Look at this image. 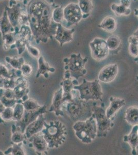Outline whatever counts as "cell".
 <instances>
[{"label": "cell", "instance_id": "46", "mask_svg": "<svg viewBox=\"0 0 138 155\" xmlns=\"http://www.w3.org/2000/svg\"><path fill=\"white\" fill-rule=\"evenodd\" d=\"M5 108V107L3 104V103L1 102V101H0V115L3 113V112Z\"/></svg>", "mask_w": 138, "mask_h": 155}, {"label": "cell", "instance_id": "16", "mask_svg": "<svg viewBox=\"0 0 138 155\" xmlns=\"http://www.w3.org/2000/svg\"><path fill=\"white\" fill-rule=\"evenodd\" d=\"M63 90L61 87L55 92L53 97L52 103L48 111L49 112H54L56 116H63L65 115V112L63 110Z\"/></svg>", "mask_w": 138, "mask_h": 155}, {"label": "cell", "instance_id": "7", "mask_svg": "<svg viewBox=\"0 0 138 155\" xmlns=\"http://www.w3.org/2000/svg\"><path fill=\"white\" fill-rule=\"evenodd\" d=\"M93 109L94 112L93 113L92 116L96 120L98 128L97 137H105L114 126L113 119L109 118L107 116L104 104L101 106H97L95 103L93 106Z\"/></svg>", "mask_w": 138, "mask_h": 155}, {"label": "cell", "instance_id": "13", "mask_svg": "<svg viewBox=\"0 0 138 155\" xmlns=\"http://www.w3.org/2000/svg\"><path fill=\"white\" fill-rule=\"evenodd\" d=\"M118 72L119 69L117 64H114L105 66L100 71L98 80L103 83H110L114 80Z\"/></svg>", "mask_w": 138, "mask_h": 155}, {"label": "cell", "instance_id": "27", "mask_svg": "<svg viewBox=\"0 0 138 155\" xmlns=\"http://www.w3.org/2000/svg\"><path fill=\"white\" fill-rule=\"evenodd\" d=\"M83 15V19L88 17L93 8L92 0H79L78 3Z\"/></svg>", "mask_w": 138, "mask_h": 155}, {"label": "cell", "instance_id": "30", "mask_svg": "<svg viewBox=\"0 0 138 155\" xmlns=\"http://www.w3.org/2000/svg\"><path fill=\"white\" fill-rule=\"evenodd\" d=\"M11 132L12 134L11 136V141L13 143H20L23 142L26 144L25 142V136L24 133L21 132V131L16 129L15 125L13 124L11 128Z\"/></svg>", "mask_w": 138, "mask_h": 155}, {"label": "cell", "instance_id": "55", "mask_svg": "<svg viewBox=\"0 0 138 155\" xmlns=\"http://www.w3.org/2000/svg\"><path fill=\"white\" fill-rule=\"evenodd\" d=\"M2 36V33H1V30H0V36Z\"/></svg>", "mask_w": 138, "mask_h": 155}, {"label": "cell", "instance_id": "40", "mask_svg": "<svg viewBox=\"0 0 138 155\" xmlns=\"http://www.w3.org/2000/svg\"><path fill=\"white\" fill-rule=\"evenodd\" d=\"M16 86V79L14 78H5L4 80V88L5 89L11 88L14 89Z\"/></svg>", "mask_w": 138, "mask_h": 155}, {"label": "cell", "instance_id": "35", "mask_svg": "<svg viewBox=\"0 0 138 155\" xmlns=\"http://www.w3.org/2000/svg\"><path fill=\"white\" fill-rule=\"evenodd\" d=\"M14 116L12 120L15 122L19 121L22 118L23 115L24 114V107L22 103H17L14 107Z\"/></svg>", "mask_w": 138, "mask_h": 155}, {"label": "cell", "instance_id": "17", "mask_svg": "<svg viewBox=\"0 0 138 155\" xmlns=\"http://www.w3.org/2000/svg\"><path fill=\"white\" fill-rule=\"evenodd\" d=\"M43 114L40 115L36 120L26 127L24 132L26 139H30L35 134L41 132L44 127V123L46 122V118L43 116Z\"/></svg>", "mask_w": 138, "mask_h": 155}, {"label": "cell", "instance_id": "31", "mask_svg": "<svg viewBox=\"0 0 138 155\" xmlns=\"http://www.w3.org/2000/svg\"><path fill=\"white\" fill-rule=\"evenodd\" d=\"M52 18L53 21L57 24H63L64 19L63 8L62 6L57 5L53 10Z\"/></svg>", "mask_w": 138, "mask_h": 155}, {"label": "cell", "instance_id": "21", "mask_svg": "<svg viewBox=\"0 0 138 155\" xmlns=\"http://www.w3.org/2000/svg\"><path fill=\"white\" fill-rule=\"evenodd\" d=\"M138 125L133 126V129L128 135L124 136L123 140L125 142L128 143L131 148L132 155L137 154L136 147L138 144Z\"/></svg>", "mask_w": 138, "mask_h": 155}, {"label": "cell", "instance_id": "43", "mask_svg": "<svg viewBox=\"0 0 138 155\" xmlns=\"http://www.w3.org/2000/svg\"><path fill=\"white\" fill-rule=\"evenodd\" d=\"M3 96L8 99H16L14 91L11 88L5 89Z\"/></svg>", "mask_w": 138, "mask_h": 155}, {"label": "cell", "instance_id": "6", "mask_svg": "<svg viewBox=\"0 0 138 155\" xmlns=\"http://www.w3.org/2000/svg\"><path fill=\"white\" fill-rule=\"evenodd\" d=\"M74 88L79 91L80 98L85 101H102L103 93L98 80L88 81L83 80L81 84L75 85Z\"/></svg>", "mask_w": 138, "mask_h": 155}, {"label": "cell", "instance_id": "5", "mask_svg": "<svg viewBox=\"0 0 138 155\" xmlns=\"http://www.w3.org/2000/svg\"><path fill=\"white\" fill-rule=\"evenodd\" d=\"M75 136L85 144L92 143L97 137L96 120L92 116L86 120L77 121L73 126Z\"/></svg>", "mask_w": 138, "mask_h": 155}, {"label": "cell", "instance_id": "39", "mask_svg": "<svg viewBox=\"0 0 138 155\" xmlns=\"http://www.w3.org/2000/svg\"><path fill=\"white\" fill-rule=\"evenodd\" d=\"M0 101L6 107H13L17 104V100L16 99L7 98L4 96H3Z\"/></svg>", "mask_w": 138, "mask_h": 155}, {"label": "cell", "instance_id": "47", "mask_svg": "<svg viewBox=\"0 0 138 155\" xmlns=\"http://www.w3.org/2000/svg\"><path fill=\"white\" fill-rule=\"evenodd\" d=\"M0 1H3V0H0ZM16 1L17 0H9V6H11L13 4H16ZM19 1H26L27 0H17Z\"/></svg>", "mask_w": 138, "mask_h": 155}, {"label": "cell", "instance_id": "3", "mask_svg": "<svg viewBox=\"0 0 138 155\" xmlns=\"http://www.w3.org/2000/svg\"><path fill=\"white\" fill-rule=\"evenodd\" d=\"M47 142L49 148H59L65 143L67 137V130L64 124L59 120L44 123V127L41 131Z\"/></svg>", "mask_w": 138, "mask_h": 155}, {"label": "cell", "instance_id": "52", "mask_svg": "<svg viewBox=\"0 0 138 155\" xmlns=\"http://www.w3.org/2000/svg\"><path fill=\"white\" fill-rule=\"evenodd\" d=\"M134 60H135V62H136L138 64V55L136 58H135Z\"/></svg>", "mask_w": 138, "mask_h": 155}, {"label": "cell", "instance_id": "45", "mask_svg": "<svg viewBox=\"0 0 138 155\" xmlns=\"http://www.w3.org/2000/svg\"><path fill=\"white\" fill-rule=\"evenodd\" d=\"M5 78L1 76L0 74V88H3L4 87V80Z\"/></svg>", "mask_w": 138, "mask_h": 155}, {"label": "cell", "instance_id": "34", "mask_svg": "<svg viewBox=\"0 0 138 155\" xmlns=\"http://www.w3.org/2000/svg\"><path fill=\"white\" fill-rule=\"evenodd\" d=\"M128 51L130 55L134 58L138 55V41L135 36H130L128 39Z\"/></svg>", "mask_w": 138, "mask_h": 155}, {"label": "cell", "instance_id": "57", "mask_svg": "<svg viewBox=\"0 0 138 155\" xmlns=\"http://www.w3.org/2000/svg\"><path fill=\"white\" fill-rule=\"evenodd\" d=\"M133 1H136V0H133Z\"/></svg>", "mask_w": 138, "mask_h": 155}, {"label": "cell", "instance_id": "25", "mask_svg": "<svg viewBox=\"0 0 138 155\" xmlns=\"http://www.w3.org/2000/svg\"><path fill=\"white\" fill-rule=\"evenodd\" d=\"M0 30L2 35L5 34L14 32V28L13 27L7 16V12L5 9L2 17L0 18Z\"/></svg>", "mask_w": 138, "mask_h": 155}, {"label": "cell", "instance_id": "15", "mask_svg": "<svg viewBox=\"0 0 138 155\" xmlns=\"http://www.w3.org/2000/svg\"><path fill=\"white\" fill-rule=\"evenodd\" d=\"M28 140L30 142V145H32L30 147H33L38 155L47 154L49 146L41 132L35 134Z\"/></svg>", "mask_w": 138, "mask_h": 155}, {"label": "cell", "instance_id": "2", "mask_svg": "<svg viewBox=\"0 0 138 155\" xmlns=\"http://www.w3.org/2000/svg\"><path fill=\"white\" fill-rule=\"evenodd\" d=\"M72 94L73 100L63 106V111L66 112L70 118L76 122L86 120L92 116V111L89 103L80 98L79 91L73 88Z\"/></svg>", "mask_w": 138, "mask_h": 155}, {"label": "cell", "instance_id": "24", "mask_svg": "<svg viewBox=\"0 0 138 155\" xmlns=\"http://www.w3.org/2000/svg\"><path fill=\"white\" fill-rule=\"evenodd\" d=\"M125 120L130 125H138V106H131L126 110Z\"/></svg>", "mask_w": 138, "mask_h": 155}, {"label": "cell", "instance_id": "22", "mask_svg": "<svg viewBox=\"0 0 138 155\" xmlns=\"http://www.w3.org/2000/svg\"><path fill=\"white\" fill-rule=\"evenodd\" d=\"M38 70L37 71L36 78H38L41 75H43L45 78L47 79L49 77V72L53 73L55 71V68L51 67L49 63L46 62L43 57L40 56L38 60Z\"/></svg>", "mask_w": 138, "mask_h": 155}, {"label": "cell", "instance_id": "53", "mask_svg": "<svg viewBox=\"0 0 138 155\" xmlns=\"http://www.w3.org/2000/svg\"><path fill=\"white\" fill-rule=\"evenodd\" d=\"M4 155V152H2L1 150H0V155Z\"/></svg>", "mask_w": 138, "mask_h": 155}, {"label": "cell", "instance_id": "33", "mask_svg": "<svg viewBox=\"0 0 138 155\" xmlns=\"http://www.w3.org/2000/svg\"><path fill=\"white\" fill-rule=\"evenodd\" d=\"M5 60L12 68L16 69H21V67L25 63L24 60L23 58L6 57Z\"/></svg>", "mask_w": 138, "mask_h": 155}, {"label": "cell", "instance_id": "8", "mask_svg": "<svg viewBox=\"0 0 138 155\" xmlns=\"http://www.w3.org/2000/svg\"><path fill=\"white\" fill-rule=\"evenodd\" d=\"M7 16L13 27L14 32L18 33L22 25H29L28 15L26 10L21 6V4L16 3L11 6H6Z\"/></svg>", "mask_w": 138, "mask_h": 155}, {"label": "cell", "instance_id": "48", "mask_svg": "<svg viewBox=\"0 0 138 155\" xmlns=\"http://www.w3.org/2000/svg\"><path fill=\"white\" fill-rule=\"evenodd\" d=\"M29 98H29V96H28V94H27V95H25L21 99L23 101V102H24V101H27V100H28Z\"/></svg>", "mask_w": 138, "mask_h": 155}, {"label": "cell", "instance_id": "20", "mask_svg": "<svg viewBox=\"0 0 138 155\" xmlns=\"http://www.w3.org/2000/svg\"><path fill=\"white\" fill-rule=\"evenodd\" d=\"M60 85L63 90V106L67 102H70L73 100L72 91L74 87L73 79H64Z\"/></svg>", "mask_w": 138, "mask_h": 155}, {"label": "cell", "instance_id": "49", "mask_svg": "<svg viewBox=\"0 0 138 155\" xmlns=\"http://www.w3.org/2000/svg\"><path fill=\"white\" fill-rule=\"evenodd\" d=\"M133 36H135V37H136V38L137 39L138 41V28L133 33Z\"/></svg>", "mask_w": 138, "mask_h": 155}, {"label": "cell", "instance_id": "50", "mask_svg": "<svg viewBox=\"0 0 138 155\" xmlns=\"http://www.w3.org/2000/svg\"><path fill=\"white\" fill-rule=\"evenodd\" d=\"M134 15L138 18V8L134 10Z\"/></svg>", "mask_w": 138, "mask_h": 155}, {"label": "cell", "instance_id": "54", "mask_svg": "<svg viewBox=\"0 0 138 155\" xmlns=\"http://www.w3.org/2000/svg\"><path fill=\"white\" fill-rule=\"evenodd\" d=\"M136 80H137V81H138V75H137V76H136Z\"/></svg>", "mask_w": 138, "mask_h": 155}, {"label": "cell", "instance_id": "44", "mask_svg": "<svg viewBox=\"0 0 138 155\" xmlns=\"http://www.w3.org/2000/svg\"><path fill=\"white\" fill-rule=\"evenodd\" d=\"M120 4L126 8H130L131 5V0H120Z\"/></svg>", "mask_w": 138, "mask_h": 155}, {"label": "cell", "instance_id": "12", "mask_svg": "<svg viewBox=\"0 0 138 155\" xmlns=\"http://www.w3.org/2000/svg\"><path fill=\"white\" fill-rule=\"evenodd\" d=\"M49 111L47 110V106L46 105L42 106L41 107L38 109L28 111L25 110L24 114L22 118L19 121L16 122L14 124L16 129L21 131V132L24 133L26 127H27L30 124L32 123L34 120H36L40 114H45Z\"/></svg>", "mask_w": 138, "mask_h": 155}, {"label": "cell", "instance_id": "10", "mask_svg": "<svg viewBox=\"0 0 138 155\" xmlns=\"http://www.w3.org/2000/svg\"><path fill=\"white\" fill-rule=\"evenodd\" d=\"M16 37V42L11 46V49H16L18 53L20 55L25 51L27 43L30 42L33 37L32 30L29 25H22L17 34Z\"/></svg>", "mask_w": 138, "mask_h": 155}, {"label": "cell", "instance_id": "36", "mask_svg": "<svg viewBox=\"0 0 138 155\" xmlns=\"http://www.w3.org/2000/svg\"><path fill=\"white\" fill-rule=\"evenodd\" d=\"M24 107L25 110L32 111L38 109L41 107L42 106H40L36 101L33 99H28V100L25 101L22 103Z\"/></svg>", "mask_w": 138, "mask_h": 155}, {"label": "cell", "instance_id": "28", "mask_svg": "<svg viewBox=\"0 0 138 155\" xmlns=\"http://www.w3.org/2000/svg\"><path fill=\"white\" fill-rule=\"evenodd\" d=\"M111 9L116 16L119 17L129 16L131 12L130 8H126L121 4H112L111 5Z\"/></svg>", "mask_w": 138, "mask_h": 155}, {"label": "cell", "instance_id": "23", "mask_svg": "<svg viewBox=\"0 0 138 155\" xmlns=\"http://www.w3.org/2000/svg\"><path fill=\"white\" fill-rule=\"evenodd\" d=\"M117 20L113 16H107L105 17L100 25H98V28L109 33L114 32L117 29Z\"/></svg>", "mask_w": 138, "mask_h": 155}, {"label": "cell", "instance_id": "42", "mask_svg": "<svg viewBox=\"0 0 138 155\" xmlns=\"http://www.w3.org/2000/svg\"><path fill=\"white\" fill-rule=\"evenodd\" d=\"M24 77L30 76L33 72V68L28 64H24L21 69Z\"/></svg>", "mask_w": 138, "mask_h": 155}, {"label": "cell", "instance_id": "41", "mask_svg": "<svg viewBox=\"0 0 138 155\" xmlns=\"http://www.w3.org/2000/svg\"><path fill=\"white\" fill-rule=\"evenodd\" d=\"M0 74L4 78H11V69H9L4 64H0Z\"/></svg>", "mask_w": 138, "mask_h": 155}, {"label": "cell", "instance_id": "51", "mask_svg": "<svg viewBox=\"0 0 138 155\" xmlns=\"http://www.w3.org/2000/svg\"><path fill=\"white\" fill-rule=\"evenodd\" d=\"M4 122H5V121H4V120L1 118V117L0 116V123L3 124L4 123Z\"/></svg>", "mask_w": 138, "mask_h": 155}, {"label": "cell", "instance_id": "26", "mask_svg": "<svg viewBox=\"0 0 138 155\" xmlns=\"http://www.w3.org/2000/svg\"><path fill=\"white\" fill-rule=\"evenodd\" d=\"M107 44L108 46L109 52L117 53L121 46V40L117 35H112L108 37L106 40Z\"/></svg>", "mask_w": 138, "mask_h": 155}, {"label": "cell", "instance_id": "4", "mask_svg": "<svg viewBox=\"0 0 138 155\" xmlns=\"http://www.w3.org/2000/svg\"><path fill=\"white\" fill-rule=\"evenodd\" d=\"M65 64V79H75L78 80L84 77L87 73L85 65L88 58H82L80 53L72 54L69 58L63 60Z\"/></svg>", "mask_w": 138, "mask_h": 155}, {"label": "cell", "instance_id": "56", "mask_svg": "<svg viewBox=\"0 0 138 155\" xmlns=\"http://www.w3.org/2000/svg\"><path fill=\"white\" fill-rule=\"evenodd\" d=\"M138 150V144L137 145V147H136V150Z\"/></svg>", "mask_w": 138, "mask_h": 155}, {"label": "cell", "instance_id": "1", "mask_svg": "<svg viewBox=\"0 0 138 155\" xmlns=\"http://www.w3.org/2000/svg\"><path fill=\"white\" fill-rule=\"evenodd\" d=\"M57 6L53 0H30L27 3L28 24L37 44L54 37L58 24L53 20L52 12Z\"/></svg>", "mask_w": 138, "mask_h": 155}, {"label": "cell", "instance_id": "38", "mask_svg": "<svg viewBox=\"0 0 138 155\" xmlns=\"http://www.w3.org/2000/svg\"><path fill=\"white\" fill-rule=\"evenodd\" d=\"M26 48L27 49V51L30 54L32 55L35 58H38L40 56V52L38 48L35 47L34 46H32L30 42L27 43Z\"/></svg>", "mask_w": 138, "mask_h": 155}, {"label": "cell", "instance_id": "14", "mask_svg": "<svg viewBox=\"0 0 138 155\" xmlns=\"http://www.w3.org/2000/svg\"><path fill=\"white\" fill-rule=\"evenodd\" d=\"M75 31L74 28L69 29L62 24H58L54 37L59 42L60 47H63V45L71 42L73 40V35Z\"/></svg>", "mask_w": 138, "mask_h": 155}, {"label": "cell", "instance_id": "11", "mask_svg": "<svg viewBox=\"0 0 138 155\" xmlns=\"http://www.w3.org/2000/svg\"><path fill=\"white\" fill-rule=\"evenodd\" d=\"M89 46L92 58L98 62L105 60L110 53L106 41L100 37H96L91 41Z\"/></svg>", "mask_w": 138, "mask_h": 155}, {"label": "cell", "instance_id": "9", "mask_svg": "<svg viewBox=\"0 0 138 155\" xmlns=\"http://www.w3.org/2000/svg\"><path fill=\"white\" fill-rule=\"evenodd\" d=\"M64 22L63 25L66 28H69L74 25H77L83 19V15L78 4L70 3L63 8Z\"/></svg>", "mask_w": 138, "mask_h": 155}, {"label": "cell", "instance_id": "32", "mask_svg": "<svg viewBox=\"0 0 138 155\" xmlns=\"http://www.w3.org/2000/svg\"><path fill=\"white\" fill-rule=\"evenodd\" d=\"M23 142L20 143H13L12 146L8 148L4 152V155H24V151L22 148Z\"/></svg>", "mask_w": 138, "mask_h": 155}, {"label": "cell", "instance_id": "19", "mask_svg": "<svg viewBox=\"0 0 138 155\" xmlns=\"http://www.w3.org/2000/svg\"><path fill=\"white\" fill-rule=\"evenodd\" d=\"M16 99H21L30 92L27 81L24 77L18 78L16 79V86L14 89Z\"/></svg>", "mask_w": 138, "mask_h": 155}, {"label": "cell", "instance_id": "29", "mask_svg": "<svg viewBox=\"0 0 138 155\" xmlns=\"http://www.w3.org/2000/svg\"><path fill=\"white\" fill-rule=\"evenodd\" d=\"M16 32H11L2 35L3 45V48L5 50H8L11 49V46L14 44L16 41Z\"/></svg>", "mask_w": 138, "mask_h": 155}, {"label": "cell", "instance_id": "18", "mask_svg": "<svg viewBox=\"0 0 138 155\" xmlns=\"http://www.w3.org/2000/svg\"><path fill=\"white\" fill-rule=\"evenodd\" d=\"M110 104L106 111L107 116L109 118L114 119V116L117 111L125 105V101L124 99L119 98L113 96L109 98Z\"/></svg>", "mask_w": 138, "mask_h": 155}, {"label": "cell", "instance_id": "37", "mask_svg": "<svg viewBox=\"0 0 138 155\" xmlns=\"http://www.w3.org/2000/svg\"><path fill=\"white\" fill-rule=\"evenodd\" d=\"M0 116L4 121L12 120L14 116V107H6Z\"/></svg>", "mask_w": 138, "mask_h": 155}]
</instances>
